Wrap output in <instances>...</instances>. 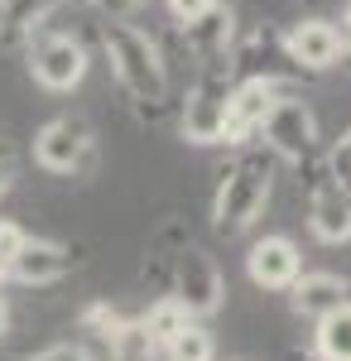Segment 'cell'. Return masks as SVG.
<instances>
[{
    "mask_svg": "<svg viewBox=\"0 0 351 361\" xmlns=\"http://www.w3.org/2000/svg\"><path fill=\"white\" fill-rule=\"evenodd\" d=\"M284 39H289V54H294V63L303 73H327V68H337L342 54H347L342 29L332 25V20H318V15L303 20V25H294Z\"/></svg>",
    "mask_w": 351,
    "mask_h": 361,
    "instance_id": "8fae6325",
    "label": "cell"
},
{
    "mask_svg": "<svg viewBox=\"0 0 351 361\" xmlns=\"http://www.w3.org/2000/svg\"><path fill=\"white\" fill-rule=\"evenodd\" d=\"M260 135H265V149H274L279 159L308 164L318 154V116L308 111L303 97H279L274 111L265 116V126H260Z\"/></svg>",
    "mask_w": 351,
    "mask_h": 361,
    "instance_id": "3957f363",
    "label": "cell"
},
{
    "mask_svg": "<svg viewBox=\"0 0 351 361\" xmlns=\"http://www.w3.org/2000/svg\"><path fill=\"white\" fill-rule=\"evenodd\" d=\"M318 357L323 361H351V304L318 318Z\"/></svg>",
    "mask_w": 351,
    "mask_h": 361,
    "instance_id": "e0dca14e",
    "label": "cell"
},
{
    "mask_svg": "<svg viewBox=\"0 0 351 361\" xmlns=\"http://www.w3.org/2000/svg\"><path fill=\"white\" fill-rule=\"evenodd\" d=\"M97 5H101L106 15H116V20H125V15H130V10H140L144 0H97Z\"/></svg>",
    "mask_w": 351,
    "mask_h": 361,
    "instance_id": "cb8c5ba5",
    "label": "cell"
},
{
    "mask_svg": "<svg viewBox=\"0 0 351 361\" xmlns=\"http://www.w3.org/2000/svg\"><path fill=\"white\" fill-rule=\"evenodd\" d=\"M308 226L327 246L351 241V183H323L313 193V207H308Z\"/></svg>",
    "mask_w": 351,
    "mask_h": 361,
    "instance_id": "9a60e30c",
    "label": "cell"
},
{
    "mask_svg": "<svg viewBox=\"0 0 351 361\" xmlns=\"http://www.w3.org/2000/svg\"><path fill=\"white\" fill-rule=\"evenodd\" d=\"M168 5V15L178 20V25H192V20H202L207 10H212L216 0H164Z\"/></svg>",
    "mask_w": 351,
    "mask_h": 361,
    "instance_id": "7402d4cb",
    "label": "cell"
},
{
    "mask_svg": "<svg viewBox=\"0 0 351 361\" xmlns=\"http://www.w3.org/2000/svg\"><path fill=\"white\" fill-rule=\"evenodd\" d=\"M274 102H279V87L274 82L241 78V82L231 87V97H226V145H241V140L255 135L265 126V116L274 111Z\"/></svg>",
    "mask_w": 351,
    "mask_h": 361,
    "instance_id": "30bf717a",
    "label": "cell"
},
{
    "mask_svg": "<svg viewBox=\"0 0 351 361\" xmlns=\"http://www.w3.org/2000/svg\"><path fill=\"white\" fill-rule=\"evenodd\" d=\"M347 54H351V10H347Z\"/></svg>",
    "mask_w": 351,
    "mask_h": 361,
    "instance_id": "4316f807",
    "label": "cell"
},
{
    "mask_svg": "<svg viewBox=\"0 0 351 361\" xmlns=\"http://www.w3.org/2000/svg\"><path fill=\"white\" fill-rule=\"evenodd\" d=\"M10 183H15V169H10V159L0 154V197L10 193Z\"/></svg>",
    "mask_w": 351,
    "mask_h": 361,
    "instance_id": "d4e9b609",
    "label": "cell"
},
{
    "mask_svg": "<svg viewBox=\"0 0 351 361\" xmlns=\"http://www.w3.org/2000/svg\"><path fill=\"white\" fill-rule=\"evenodd\" d=\"M5 328H10V304H5V294H0V337H5Z\"/></svg>",
    "mask_w": 351,
    "mask_h": 361,
    "instance_id": "484cf974",
    "label": "cell"
},
{
    "mask_svg": "<svg viewBox=\"0 0 351 361\" xmlns=\"http://www.w3.org/2000/svg\"><path fill=\"white\" fill-rule=\"evenodd\" d=\"M29 361H92L82 347H73V342H58V347H49V352H39V357H29Z\"/></svg>",
    "mask_w": 351,
    "mask_h": 361,
    "instance_id": "603a6c76",
    "label": "cell"
},
{
    "mask_svg": "<svg viewBox=\"0 0 351 361\" xmlns=\"http://www.w3.org/2000/svg\"><path fill=\"white\" fill-rule=\"evenodd\" d=\"M183 34H188V49L202 68H236L231 63V54H236V10L231 5L216 0L202 20L183 25Z\"/></svg>",
    "mask_w": 351,
    "mask_h": 361,
    "instance_id": "9c48e42d",
    "label": "cell"
},
{
    "mask_svg": "<svg viewBox=\"0 0 351 361\" xmlns=\"http://www.w3.org/2000/svg\"><path fill=\"white\" fill-rule=\"evenodd\" d=\"M73 270V250L63 246V241H44V236H29L25 250L15 255V275L20 284L29 289H44V284H58V279Z\"/></svg>",
    "mask_w": 351,
    "mask_h": 361,
    "instance_id": "4fadbf2b",
    "label": "cell"
},
{
    "mask_svg": "<svg viewBox=\"0 0 351 361\" xmlns=\"http://www.w3.org/2000/svg\"><path fill=\"white\" fill-rule=\"evenodd\" d=\"M351 304V279L342 275H298L294 279V308L308 318H327Z\"/></svg>",
    "mask_w": 351,
    "mask_h": 361,
    "instance_id": "2e32d148",
    "label": "cell"
},
{
    "mask_svg": "<svg viewBox=\"0 0 351 361\" xmlns=\"http://www.w3.org/2000/svg\"><path fill=\"white\" fill-rule=\"evenodd\" d=\"M231 63H241L245 78H265V82H274V87L284 82V78H303V68H298L294 54H289V39H284V34H274L270 25H255V29H250L241 44H236Z\"/></svg>",
    "mask_w": 351,
    "mask_h": 361,
    "instance_id": "52a82bcc",
    "label": "cell"
},
{
    "mask_svg": "<svg viewBox=\"0 0 351 361\" xmlns=\"http://www.w3.org/2000/svg\"><path fill=\"white\" fill-rule=\"evenodd\" d=\"M63 0H0V49L5 54H15V49H29L44 25H49V15H54Z\"/></svg>",
    "mask_w": 351,
    "mask_h": 361,
    "instance_id": "5bb4252c",
    "label": "cell"
},
{
    "mask_svg": "<svg viewBox=\"0 0 351 361\" xmlns=\"http://www.w3.org/2000/svg\"><path fill=\"white\" fill-rule=\"evenodd\" d=\"M25 241H29V231L20 222H0V284L15 275V255L25 250Z\"/></svg>",
    "mask_w": 351,
    "mask_h": 361,
    "instance_id": "ffe728a7",
    "label": "cell"
},
{
    "mask_svg": "<svg viewBox=\"0 0 351 361\" xmlns=\"http://www.w3.org/2000/svg\"><path fill=\"white\" fill-rule=\"evenodd\" d=\"M245 270H250V279L260 289H294L298 270H303V255H298V246L289 236H265V241L250 246Z\"/></svg>",
    "mask_w": 351,
    "mask_h": 361,
    "instance_id": "7c38bea8",
    "label": "cell"
},
{
    "mask_svg": "<svg viewBox=\"0 0 351 361\" xmlns=\"http://www.w3.org/2000/svg\"><path fill=\"white\" fill-rule=\"evenodd\" d=\"M164 352H168V361H216V342H212V333H207L202 323H188Z\"/></svg>",
    "mask_w": 351,
    "mask_h": 361,
    "instance_id": "d6986e66",
    "label": "cell"
},
{
    "mask_svg": "<svg viewBox=\"0 0 351 361\" xmlns=\"http://www.w3.org/2000/svg\"><path fill=\"white\" fill-rule=\"evenodd\" d=\"M226 73L231 68H202L197 87H192L188 106H183V140L192 145H221L226 140Z\"/></svg>",
    "mask_w": 351,
    "mask_h": 361,
    "instance_id": "5b68a950",
    "label": "cell"
},
{
    "mask_svg": "<svg viewBox=\"0 0 351 361\" xmlns=\"http://www.w3.org/2000/svg\"><path fill=\"white\" fill-rule=\"evenodd\" d=\"M140 323H144V333L154 337L159 347H168V342H173V337H178V333L192 323V313L178 304V299H164V304H154L144 318H140Z\"/></svg>",
    "mask_w": 351,
    "mask_h": 361,
    "instance_id": "ac0fdd59",
    "label": "cell"
},
{
    "mask_svg": "<svg viewBox=\"0 0 351 361\" xmlns=\"http://www.w3.org/2000/svg\"><path fill=\"white\" fill-rule=\"evenodd\" d=\"M327 169H332V178H337V183H351V126L342 130V140L327 149Z\"/></svg>",
    "mask_w": 351,
    "mask_h": 361,
    "instance_id": "44dd1931",
    "label": "cell"
},
{
    "mask_svg": "<svg viewBox=\"0 0 351 361\" xmlns=\"http://www.w3.org/2000/svg\"><path fill=\"white\" fill-rule=\"evenodd\" d=\"M221 294H226V279H221L212 255H207V250H183L173 299L188 308L192 318H212L216 308H221Z\"/></svg>",
    "mask_w": 351,
    "mask_h": 361,
    "instance_id": "ba28073f",
    "label": "cell"
},
{
    "mask_svg": "<svg viewBox=\"0 0 351 361\" xmlns=\"http://www.w3.org/2000/svg\"><path fill=\"white\" fill-rule=\"evenodd\" d=\"M270 183H274V149H260V154H241L236 164L221 173V188H216V231L221 236H236L255 222L270 202Z\"/></svg>",
    "mask_w": 351,
    "mask_h": 361,
    "instance_id": "7a4b0ae2",
    "label": "cell"
},
{
    "mask_svg": "<svg viewBox=\"0 0 351 361\" xmlns=\"http://www.w3.org/2000/svg\"><path fill=\"white\" fill-rule=\"evenodd\" d=\"M92 130H87V121L78 116H54L49 126H39V135H34V159L39 169H49V173H82V169L92 164Z\"/></svg>",
    "mask_w": 351,
    "mask_h": 361,
    "instance_id": "8992f818",
    "label": "cell"
},
{
    "mask_svg": "<svg viewBox=\"0 0 351 361\" xmlns=\"http://www.w3.org/2000/svg\"><path fill=\"white\" fill-rule=\"evenodd\" d=\"M25 54H29V78L44 92H73L87 78V49L73 34H39Z\"/></svg>",
    "mask_w": 351,
    "mask_h": 361,
    "instance_id": "277c9868",
    "label": "cell"
},
{
    "mask_svg": "<svg viewBox=\"0 0 351 361\" xmlns=\"http://www.w3.org/2000/svg\"><path fill=\"white\" fill-rule=\"evenodd\" d=\"M101 49H106V63H111V73H116V82L125 87V97H130L135 106L159 111L164 102H168V68H164V54L140 25L111 20V25L101 29Z\"/></svg>",
    "mask_w": 351,
    "mask_h": 361,
    "instance_id": "6da1fadb",
    "label": "cell"
}]
</instances>
